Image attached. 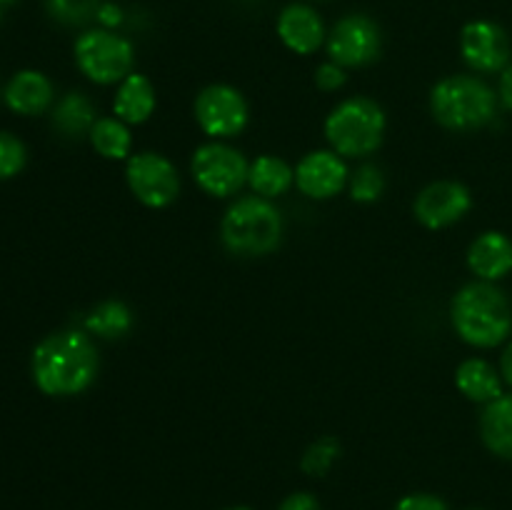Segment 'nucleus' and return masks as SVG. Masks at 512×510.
I'll list each match as a JSON object with an SVG mask.
<instances>
[{"mask_svg":"<svg viewBox=\"0 0 512 510\" xmlns=\"http://www.w3.org/2000/svg\"><path fill=\"white\" fill-rule=\"evenodd\" d=\"M278 510H320V503L310 493H293L280 503Z\"/></svg>","mask_w":512,"mask_h":510,"instance_id":"c756f323","label":"nucleus"},{"mask_svg":"<svg viewBox=\"0 0 512 510\" xmlns=\"http://www.w3.org/2000/svg\"><path fill=\"white\" fill-rule=\"evenodd\" d=\"M155 88L145 75L130 73L123 83H118V93L113 100V115L125 125H140L155 113Z\"/></svg>","mask_w":512,"mask_h":510,"instance_id":"f3484780","label":"nucleus"},{"mask_svg":"<svg viewBox=\"0 0 512 510\" xmlns=\"http://www.w3.org/2000/svg\"><path fill=\"white\" fill-rule=\"evenodd\" d=\"M225 510H250L248 505H233V508H225Z\"/></svg>","mask_w":512,"mask_h":510,"instance_id":"f704fd0d","label":"nucleus"},{"mask_svg":"<svg viewBox=\"0 0 512 510\" xmlns=\"http://www.w3.org/2000/svg\"><path fill=\"white\" fill-rule=\"evenodd\" d=\"M25 163H28V150L23 140L0 130V180L15 178L25 168Z\"/></svg>","mask_w":512,"mask_h":510,"instance_id":"bb28decb","label":"nucleus"},{"mask_svg":"<svg viewBox=\"0 0 512 510\" xmlns=\"http://www.w3.org/2000/svg\"><path fill=\"white\" fill-rule=\"evenodd\" d=\"M393 510H450V508L445 505L443 498H438V495L433 493H410L405 495L403 500H398V505H395Z\"/></svg>","mask_w":512,"mask_h":510,"instance_id":"c85d7f7f","label":"nucleus"},{"mask_svg":"<svg viewBox=\"0 0 512 510\" xmlns=\"http://www.w3.org/2000/svg\"><path fill=\"white\" fill-rule=\"evenodd\" d=\"M295 183V168H290L283 158L278 155H260L250 163L248 170V185L253 188L255 195L260 198H278V195L288 193Z\"/></svg>","mask_w":512,"mask_h":510,"instance_id":"aec40b11","label":"nucleus"},{"mask_svg":"<svg viewBox=\"0 0 512 510\" xmlns=\"http://www.w3.org/2000/svg\"><path fill=\"white\" fill-rule=\"evenodd\" d=\"M83 325L85 333L95 335V338H123L133 330V310L123 300H103L85 315Z\"/></svg>","mask_w":512,"mask_h":510,"instance_id":"4be33fe9","label":"nucleus"},{"mask_svg":"<svg viewBox=\"0 0 512 510\" xmlns=\"http://www.w3.org/2000/svg\"><path fill=\"white\" fill-rule=\"evenodd\" d=\"M95 105L93 100L85 93H73L63 95L60 103L53 110V125L55 130H60L68 138H80V135H88L95 125Z\"/></svg>","mask_w":512,"mask_h":510,"instance_id":"412c9836","label":"nucleus"},{"mask_svg":"<svg viewBox=\"0 0 512 510\" xmlns=\"http://www.w3.org/2000/svg\"><path fill=\"white\" fill-rule=\"evenodd\" d=\"M468 268L478 275V280H503L512 273V240L500 230L478 235L468 248Z\"/></svg>","mask_w":512,"mask_h":510,"instance_id":"2eb2a0df","label":"nucleus"},{"mask_svg":"<svg viewBox=\"0 0 512 510\" xmlns=\"http://www.w3.org/2000/svg\"><path fill=\"white\" fill-rule=\"evenodd\" d=\"M460 55L475 73H503L510 65V38L493 20H470L460 33Z\"/></svg>","mask_w":512,"mask_h":510,"instance_id":"9b49d317","label":"nucleus"},{"mask_svg":"<svg viewBox=\"0 0 512 510\" xmlns=\"http://www.w3.org/2000/svg\"><path fill=\"white\" fill-rule=\"evenodd\" d=\"M480 438L498 458L512 460V395H500L480 415Z\"/></svg>","mask_w":512,"mask_h":510,"instance_id":"6ab92c4d","label":"nucleus"},{"mask_svg":"<svg viewBox=\"0 0 512 510\" xmlns=\"http://www.w3.org/2000/svg\"><path fill=\"white\" fill-rule=\"evenodd\" d=\"M500 375H503L505 383L512 388V340L508 343V348L503 350V355H500Z\"/></svg>","mask_w":512,"mask_h":510,"instance_id":"473e14b6","label":"nucleus"},{"mask_svg":"<svg viewBox=\"0 0 512 510\" xmlns=\"http://www.w3.org/2000/svg\"><path fill=\"white\" fill-rule=\"evenodd\" d=\"M100 358L83 330H60L40 340L30 358V373L40 393L53 398L80 395L98 378Z\"/></svg>","mask_w":512,"mask_h":510,"instance_id":"f257e3e1","label":"nucleus"},{"mask_svg":"<svg viewBox=\"0 0 512 510\" xmlns=\"http://www.w3.org/2000/svg\"><path fill=\"white\" fill-rule=\"evenodd\" d=\"M283 238V215L260 195L238 198L223 215L220 240L225 248L243 258H260L273 253Z\"/></svg>","mask_w":512,"mask_h":510,"instance_id":"20e7f679","label":"nucleus"},{"mask_svg":"<svg viewBox=\"0 0 512 510\" xmlns=\"http://www.w3.org/2000/svg\"><path fill=\"white\" fill-rule=\"evenodd\" d=\"M498 100L503 103V108L512 110V65L500 73V85H498Z\"/></svg>","mask_w":512,"mask_h":510,"instance_id":"2f4dec72","label":"nucleus"},{"mask_svg":"<svg viewBox=\"0 0 512 510\" xmlns=\"http://www.w3.org/2000/svg\"><path fill=\"white\" fill-rule=\"evenodd\" d=\"M455 385L473 403H493L503 395V375L483 358H468L455 370Z\"/></svg>","mask_w":512,"mask_h":510,"instance_id":"a211bd4d","label":"nucleus"},{"mask_svg":"<svg viewBox=\"0 0 512 510\" xmlns=\"http://www.w3.org/2000/svg\"><path fill=\"white\" fill-rule=\"evenodd\" d=\"M348 190H350V198H353L355 203H365V205L375 203L385 190L383 170H380L378 165H370V163L360 165L355 173H350Z\"/></svg>","mask_w":512,"mask_h":510,"instance_id":"a878e982","label":"nucleus"},{"mask_svg":"<svg viewBox=\"0 0 512 510\" xmlns=\"http://www.w3.org/2000/svg\"><path fill=\"white\" fill-rule=\"evenodd\" d=\"M350 170L335 150H313L295 168V185L313 200H330L348 185Z\"/></svg>","mask_w":512,"mask_h":510,"instance_id":"ddd939ff","label":"nucleus"},{"mask_svg":"<svg viewBox=\"0 0 512 510\" xmlns=\"http://www.w3.org/2000/svg\"><path fill=\"white\" fill-rule=\"evenodd\" d=\"M100 0H45V10L50 18L68 28H80L98 18Z\"/></svg>","mask_w":512,"mask_h":510,"instance_id":"b1692460","label":"nucleus"},{"mask_svg":"<svg viewBox=\"0 0 512 510\" xmlns=\"http://www.w3.org/2000/svg\"><path fill=\"white\" fill-rule=\"evenodd\" d=\"M470 510H483V508H470Z\"/></svg>","mask_w":512,"mask_h":510,"instance_id":"c9c22d12","label":"nucleus"},{"mask_svg":"<svg viewBox=\"0 0 512 510\" xmlns=\"http://www.w3.org/2000/svg\"><path fill=\"white\" fill-rule=\"evenodd\" d=\"M13 3H15V0H0V20H3L5 10H8Z\"/></svg>","mask_w":512,"mask_h":510,"instance_id":"72a5a7b5","label":"nucleus"},{"mask_svg":"<svg viewBox=\"0 0 512 510\" xmlns=\"http://www.w3.org/2000/svg\"><path fill=\"white\" fill-rule=\"evenodd\" d=\"M455 333L473 348H498L512 333L508 295L488 280L463 285L450 303Z\"/></svg>","mask_w":512,"mask_h":510,"instance_id":"f03ea898","label":"nucleus"},{"mask_svg":"<svg viewBox=\"0 0 512 510\" xmlns=\"http://www.w3.org/2000/svg\"><path fill=\"white\" fill-rule=\"evenodd\" d=\"M248 170L250 163L245 155L220 140L200 145L190 160V173L198 188L213 198H230L238 193L248 183Z\"/></svg>","mask_w":512,"mask_h":510,"instance_id":"0eeeda50","label":"nucleus"},{"mask_svg":"<svg viewBox=\"0 0 512 510\" xmlns=\"http://www.w3.org/2000/svg\"><path fill=\"white\" fill-rule=\"evenodd\" d=\"M53 83L40 70H20L5 85V105L18 115H43L53 103Z\"/></svg>","mask_w":512,"mask_h":510,"instance_id":"dca6fc26","label":"nucleus"},{"mask_svg":"<svg viewBox=\"0 0 512 510\" xmlns=\"http://www.w3.org/2000/svg\"><path fill=\"white\" fill-rule=\"evenodd\" d=\"M95 20H98L105 30H113L123 23V10H120L115 3H103L98 10V18Z\"/></svg>","mask_w":512,"mask_h":510,"instance_id":"7c9ffc66","label":"nucleus"},{"mask_svg":"<svg viewBox=\"0 0 512 510\" xmlns=\"http://www.w3.org/2000/svg\"><path fill=\"white\" fill-rule=\"evenodd\" d=\"M278 38L298 55H313L328 40L318 10L303 3H290L278 15Z\"/></svg>","mask_w":512,"mask_h":510,"instance_id":"4468645a","label":"nucleus"},{"mask_svg":"<svg viewBox=\"0 0 512 510\" xmlns=\"http://www.w3.org/2000/svg\"><path fill=\"white\" fill-rule=\"evenodd\" d=\"M88 138L95 153L108 160H128L133 150V135L120 118H98Z\"/></svg>","mask_w":512,"mask_h":510,"instance_id":"5701e85b","label":"nucleus"},{"mask_svg":"<svg viewBox=\"0 0 512 510\" xmlns=\"http://www.w3.org/2000/svg\"><path fill=\"white\" fill-rule=\"evenodd\" d=\"M385 110L365 95L345 98L325 118V138L330 150L343 158H368L385 138Z\"/></svg>","mask_w":512,"mask_h":510,"instance_id":"39448f33","label":"nucleus"},{"mask_svg":"<svg viewBox=\"0 0 512 510\" xmlns=\"http://www.w3.org/2000/svg\"><path fill=\"white\" fill-rule=\"evenodd\" d=\"M340 458V443L333 435H325V438L315 440L308 450L303 453L300 460V468L305 475H313V478H323L325 473H330V468L335 465V460Z\"/></svg>","mask_w":512,"mask_h":510,"instance_id":"393cba45","label":"nucleus"},{"mask_svg":"<svg viewBox=\"0 0 512 510\" xmlns=\"http://www.w3.org/2000/svg\"><path fill=\"white\" fill-rule=\"evenodd\" d=\"M75 65L88 80L98 85L123 83L133 73L135 48L128 38L105 28L85 30L75 40Z\"/></svg>","mask_w":512,"mask_h":510,"instance_id":"423d86ee","label":"nucleus"},{"mask_svg":"<svg viewBox=\"0 0 512 510\" xmlns=\"http://www.w3.org/2000/svg\"><path fill=\"white\" fill-rule=\"evenodd\" d=\"M473 208V195L458 180H438L420 190L413 213L420 225L430 230H443L458 223Z\"/></svg>","mask_w":512,"mask_h":510,"instance_id":"f8f14e48","label":"nucleus"},{"mask_svg":"<svg viewBox=\"0 0 512 510\" xmlns=\"http://www.w3.org/2000/svg\"><path fill=\"white\" fill-rule=\"evenodd\" d=\"M498 93L475 75H448L430 90V113L455 133L480 130L495 118Z\"/></svg>","mask_w":512,"mask_h":510,"instance_id":"7ed1b4c3","label":"nucleus"},{"mask_svg":"<svg viewBox=\"0 0 512 510\" xmlns=\"http://www.w3.org/2000/svg\"><path fill=\"white\" fill-rule=\"evenodd\" d=\"M380 28L370 15L350 13L340 18L328 33L325 48L333 63L340 68H365L380 55Z\"/></svg>","mask_w":512,"mask_h":510,"instance_id":"9d476101","label":"nucleus"},{"mask_svg":"<svg viewBox=\"0 0 512 510\" xmlns=\"http://www.w3.org/2000/svg\"><path fill=\"white\" fill-rule=\"evenodd\" d=\"M345 80H348L345 68H340V65L333 63V60H328V63H323L318 70H315V85H318L320 90H325V93L340 90L345 85Z\"/></svg>","mask_w":512,"mask_h":510,"instance_id":"cd10ccee","label":"nucleus"},{"mask_svg":"<svg viewBox=\"0 0 512 510\" xmlns=\"http://www.w3.org/2000/svg\"><path fill=\"white\" fill-rule=\"evenodd\" d=\"M125 180L128 188L145 208H168L178 200L180 175L175 165L165 155L143 150L130 155L125 163Z\"/></svg>","mask_w":512,"mask_h":510,"instance_id":"6e6552de","label":"nucleus"},{"mask_svg":"<svg viewBox=\"0 0 512 510\" xmlns=\"http://www.w3.org/2000/svg\"><path fill=\"white\" fill-rule=\"evenodd\" d=\"M248 118V100L233 85H208L195 98V120H198L200 130L215 140L240 135L248 125Z\"/></svg>","mask_w":512,"mask_h":510,"instance_id":"1a4fd4ad","label":"nucleus"}]
</instances>
